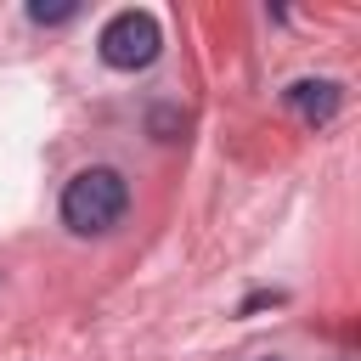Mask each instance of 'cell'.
<instances>
[{"label":"cell","mask_w":361,"mask_h":361,"mask_svg":"<svg viewBox=\"0 0 361 361\" xmlns=\"http://www.w3.org/2000/svg\"><path fill=\"white\" fill-rule=\"evenodd\" d=\"M28 17H34V23H45V28H56V23H73V17H79V6H73V0H56V6L28 0Z\"/></svg>","instance_id":"cell-4"},{"label":"cell","mask_w":361,"mask_h":361,"mask_svg":"<svg viewBox=\"0 0 361 361\" xmlns=\"http://www.w3.org/2000/svg\"><path fill=\"white\" fill-rule=\"evenodd\" d=\"M96 51H102V62L107 68H118V73H135V68H147L158 51H164V28H158V17L152 11H113L107 23H102V34H96Z\"/></svg>","instance_id":"cell-2"},{"label":"cell","mask_w":361,"mask_h":361,"mask_svg":"<svg viewBox=\"0 0 361 361\" xmlns=\"http://www.w3.org/2000/svg\"><path fill=\"white\" fill-rule=\"evenodd\" d=\"M265 361H276V355H265Z\"/></svg>","instance_id":"cell-5"},{"label":"cell","mask_w":361,"mask_h":361,"mask_svg":"<svg viewBox=\"0 0 361 361\" xmlns=\"http://www.w3.org/2000/svg\"><path fill=\"white\" fill-rule=\"evenodd\" d=\"M282 102H288V113L293 118H305V124H327L333 113H338V85L333 79H293L288 90H282Z\"/></svg>","instance_id":"cell-3"},{"label":"cell","mask_w":361,"mask_h":361,"mask_svg":"<svg viewBox=\"0 0 361 361\" xmlns=\"http://www.w3.org/2000/svg\"><path fill=\"white\" fill-rule=\"evenodd\" d=\"M130 209V180L113 169V164H90L79 169L68 186H62V226L73 237H102L124 220Z\"/></svg>","instance_id":"cell-1"}]
</instances>
